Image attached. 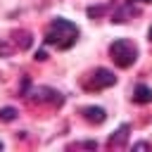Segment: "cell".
I'll use <instances>...</instances> for the list:
<instances>
[{"instance_id": "5bb4252c", "label": "cell", "mask_w": 152, "mask_h": 152, "mask_svg": "<svg viewBox=\"0 0 152 152\" xmlns=\"http://www.w3.org/2000/svg\"><path fill=\"white\" fill-rule=\"evenodd\" d=\"M133 2H135V5H138V2H152V0H133Z\"/></svg>"}, {"instance_id": "ba28073f", "label": "cell", "mask_w": 152, "mask_h": 152, "mask_svg": "<svg viewBox=\"0 0 152 152\" xmlns=\"http://www.w3.org/2000/svg\"><path fill=\"white\" fill-rule=\"evenodd\" d=\"M10 40L14 43V48H17V50H28V48H31V43H33V36H31L28 31H14Z\"/></svg>"}, {"instance_id": "7a4b0ae2", "label": "cell", "mask_w": 152, "mask_h": 152, "mask_svg": "<svg viewBox=\"0 0 152 152\" xmlns=\"http://www.w3.org/2000/svg\"><path fill=\"white\" fill-rule=\"evenodd\" d=\"M109 57L114 59V64H116V66L128 69V66H133V64H135V59H138V48H135V43H133V40L121 38V40H114V43L109 45Z\"/></svg>"}, {"instance_id": "4fadbf2b", "label": "cell", "mask_w": 152, "mask_h": 152, "mask_svg": "<svg viewBox=\"0 0 152 152\" xmlns=\"http://www.w3.org/2000/svg\"><path fill=\"white\" fill-rule=\"evenodd\" d=\"M147 38H150V43H152V26H150V33H147Z\"/></svg>"}, {"instance_id": "8fae6325", "label": "cell", "mask_w": 152, "mask_h": 152, "mask_svg": "<svg viewBox=\"0 0 152 152\" xmlns=\"http://www.w3.org/2000/svg\"><path fill=\"white\" fill-rule=\"evenodd\" d=\"M133 150H135V152H140V150H150V142H135Z\"/></svg>"}, {"instance_id": "6da1fadb", "label": "cell", "mask_w": 152, "mask_h": 152, "mask_svg": "<svg viewBox=\"0 0 152 152\" xmlns=\"http://www.w3.org/2000/svg\"><path fill=\"white\" fill-rule=\"evenodd\" d=\"M78 40V26L69 19H52L45 28V45H52L57 50H66Z\"/></svg>"}, {"instance_id": "3957f363", "label": "cell", "mask_w": 152, "mask_h": 152, "mask_svg": "<svg viewBox=\"0 0 152 152\" xmlns=\"http://www.w3.org/2000/svg\"><path fill=\"white\" fill-rule=\"evenodd\" d=\"M116 83V76H114V71H109V69H95L90 76H86L83 78V88L86 90H90V93H100V90H104V88H112Z\"/></svg>"}, {"instance_id": "30bf717a", "label": "cell", "mask_w": 152, "mask_h": 152, "mask_svg": "<svg viewBox=\"0 0 152 152\" xmlns=\"http://www.w3.org/2000/svg\"><path fill=\"white\" fill-rule=\"evenodd\" d=\"M17 119V109L14 107H2L0 109V121H14Z\"/></svg>"}, {"instance_id": "7c38bea8", "label": "cell", "mask_w": 152, "mask_h": 152, "mask_svg": "<svg viewBox=\"0 0 152 152\" xmlns=\"http://www.w3.org/2000/svg\"><path fill=\"white\" fill-rule=\"evenodd\" d=\"M36 59H38V62H43V59H48V52H45V50H38V55H36Z\"/></svg>"}, {"instance_id": "8992f818", "label": "cell", "mask_w": 152, "mask_h": 152, "mask_svg": "<svg viewBox=\"0 0 152 152\" xmlns=\"http://www.w3.org/2000/svg\"><path fill=\"white\" fill-rule=\"evenodd\" d=\"M83 119L88 121V124H93V126H100V124H104V119H107V112L102 109V107H86L83 109Z\"/></svg>"}, {"instance_id": "277c9868", "label": "cell", "mask_w": 152, "mask_h": 152, "mask_svg": "<svg viewBox=\"0 0 152 152\" xmlns=\"http://www.w3.org/2000/svg\"><path fill=\"white\" fill-rule=\"evenodd\" d=\"M24 97H26V100H31V102H36V104H48V102H50V104H55V107H59V104H62V100H64L57 90L45 88V86H43V88H33V90H31L28 95H24Z\"/></svg>"}, {"instance_id": "5b68a950", "label": "cell", "mask_w": 152, "mask_h": 152, "mask_svg": "<svg viewBox=\"0 0 152 152\" xmlns=\"http://www.w3.org/2000/svg\"><path fill=\"white\" fill-rule=\"evenodd\" d=\"M131 17H138V10H135V2L133 0H126L124 7H119L114 12V21L121 24V21H131Z\"/></svg>"}, {"instance_id": "9c48e42d", "label": "cell", "mask_w": 152, "mask_h": 152, "mask_svg": "<svg viewBox=\"0 0 152 152\" xmlns=\"http://www.w3.org/2000/svg\"><path fill=\"white\" fill-rule=\"evenodd\" d=\"M128 133H131V126H128V124L119 126V128L114 131V135L109 138V145H112V147H121V145H126V140H128Z\"/></svg>"}, {"instance_id": "9a60e30c", "label": "cell", "mask_w": 152, "mask_h": 152, "mask_svg": "<svg viewBox=\"0 0 152 152\" xmlns=\"http://www.w3.org/2000/svg\"><path fill=\"white\" fill-rule=\"evenodd\" d=\"M0 150H2V142H0Z\"/></svg>"}, {"instance_id": "52a82bcc", "label": "cell", "mask_w": 152, "mask_h": 152, "mask_svg": "<svg viewBox=\"0 0 152 152\" xmlns=\"http://www.w3.org/2000/svg\"><path fill=\"white\" fill-rule=\"evenodd\" d=\"M133 102H135V104H150V102H152V88L138 83V86L133 88Z\"/></svg>"}]
</instances>
